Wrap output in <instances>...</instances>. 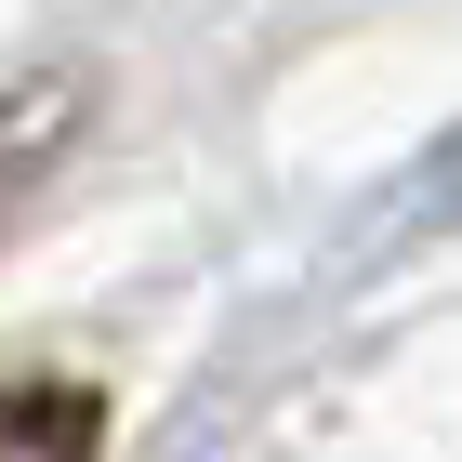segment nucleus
Instances as JSON below:
<instances>
[{"mask_svg": "<svg viewBox=\"0 0 462 462\" xmlns=\"http://www.w3.org/2000/svg\"><path fill=\"white\" fill-rule=\"evenodd\" d=\"M0 462H106V396L67 370H0Z\"/></svg>", "mask_w": 462, "mask_h": 462, "instance_id": "obj_1", "label": "nucleus"}]
</instances>
